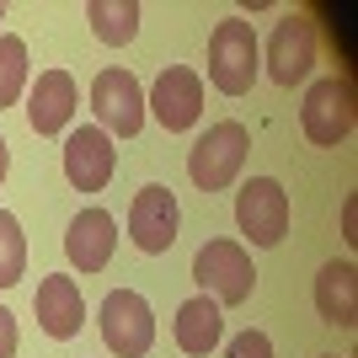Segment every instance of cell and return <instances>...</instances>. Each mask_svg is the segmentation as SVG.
<instances>
[{"label": "cell", "instance_id": "obj_6", "mask_svg": "<svg viewBox=\"0 0 358 358\" xmlns=\"http://www.w3.org/2000/svg\"><path fill=\"white\" fill-rule=\"evenodd\" d=\"M358 123V107H353V86L343 75H327L305 91V107H299V129L310 145H343Z\"/></svg>", "mask_w": 358, "mask_h": 358}, {"label": "cell", "instance_id": "obj_9", "mask_svg": "<svg viewBox=\"0 0 358 358\" xmlns=\"http://www.w3.org/2000/svg\"><path fill=\"white\" fill-rule=\"evenodd\" d=\"M177 224H182V209H177V193L150 182L139 187L134 203H129V241H134L145 257H161L177 246Z\"/></svg>", "mask_w": 358, "mask_h": 358}, {"label": "cell", "instance_id": "obj_5", "mask_svg": "<svg viewBox=\"0 0 358 358\" xmlns=\"http://www.w3.org/2000/svg\"><path fill=\"white\" fill-rule=\"evenodd\" d=\"M236 224L252 246H278L289 236V193L278 177H252L236 193Z\"/></svg>", "mask_w": 358, "mask_h": 358}, {"label": "cell", "instance_id": "obj_16", "mask_svg": "<svg viewBox=\"0 0 358 358\" xmlns=\"http://www.w3.org/2000/svg\"><path fill=\"white\" fill-rule=\"evenodd\" d=\"M315 310L327 327H353L358 321V268L353 262H327L315 273Z\"/></svg>", "mask_w": 358, "mask_h": 358}, {"label": "cell", "instance_id": "obj_22", "mask_svg": "<svg viewBox=\"0 0 358 358\" xmlns=\"http://www.w3.org/2000/svg\"><path fill=\"white\" fill-rule=\"evenodd\" d=\"M6 171H11V145L0 139V182H6Z\"/></svg>", "mask_w": 358, "mask_h": 358}, {"label": "cell", "instance_id": "obj_20", "mask_svg": "<svg viewBox=\"0 0 358 358\" xmlns=\"http://www.w3.org/2000/svg\"><path fill=\"white\" fill-rule=\"evenodd\" d=\"M224 358H273L268 331H257V327L236 331V337H230V348H224Z\"/></svg>", "mask_w": 358, "mask_h": 358}, {"label": "cell", "instance_id": "obj_15", "mask_svg": "<svg viewBox=\"0 0 358 358\" xmlns=\"http://www.w3.org/2000/svg\"><path fill=\"white\" fill-rule=\"evenodd\" d=\"M171 337H177V348H182L187 358H209L214 348H220V337H224L220 305H214L209 294L182 299V305H177V321H171Z\"/></svg>", "mask_w": 358, "mask_h": 358}, {"label": "cell", "instance_id": "obj_12", "mask_svg": "<svg viewBox=\"0 0 358 358\" xmlns=\"http://www.w3.org/2000/svg\"><path fill=\"white\" fill-rule=\"evenodd\" d=\"M32 315H38V327L54 337V343H70L80 337L86 327V299H80V284H75L70 273H48L38 294H32Z\"/></svg>", "mask_w": 358, "mask_h": 358}, {"label": "cell", "instance_id": "obj_7", "mask_svg": "<svg viewBox=\"0 0 358 358\" xmlns=\"http://www.w3.org/2000/svg\"><path fill=\"white\" fill-rule=\"evenodd\" d=\"M102 343L118 358H145L155 348V310L139 289H113L102 299Z\"/></svg>", "mask_w": 358, "mask_h": 358}, {"label": "cell", "instance_id": "obj_21", "mask_svg": "<svg viewBox=\"0 0 358 358\" xmlns=\"http://www.w3.org/2000/svg\"><path fill=\"white\" fill-rule=\"evenodd\" d=\"M16 343H22V331H16V315L0 305V358H16Z\"/></svg>", "mask_w": 358, "mask_h": 358}, {"label": "cell", "instance_id": "obj_4", "mask_svg": "<svg viewBox=\"0 0 358 358\" xmlns=\"http://www.w3.org/2000/svg\"><path fill=\"white\" fill-rule=\"evenodd\" d=\"M91 113L107 139H134L145 129V86L134 70H102L91 80Z\"/></svg>", "mask_w": 358, "mask_h": 358}, {"label": "cell", "instance_id": "obj_13", "mask_svg": "<svg viewBox=\"0 0 358 358\" xmlns=\"http://www.w3.org/2000/svg\"><path fill=\"white\" fill-rule=\"evenodd\" d=\"M118 252V220L107 209H80L64 230V257H70V268L80 273H102Z\"/></svg>", "mask_w": 358, "mask_h": 358}, {"label": "cell", "instance_id": "obj_19", "mask_svg": "<svg viewBox=\"0 0 358 358\" xmlns=\"http://www.w3.org/2000/svg\"><path fill=\"white\" fill-rule=\"evenodd\" d=\"M27 91V43L16 32H0V107H11Z\"/></svg>", "mask_w": 358, "mask_h": 358}, {"label": "cell", "instance_id": "obj_8", "mask_svg": "<svg viewBox=\"0 0 358 358\" xmlns=\"http://www.w3.org/2000/svg\"><path fill=\"white\" fill-rule=\"evenodd\" d=\"M145 113H155L166 134H182V129H193L203 118V75L187 70V64H166L155 75V86L145 96Z\"/></svg>", "mask_w": 358, "mask_h": 358}, {"label": "cell", "instance_id": "obj_1", "mask_svg": "<svg viewBox=\"0 0 358 358\" xmlns=\"http://www.w3.org/2000/svg\"><path fill=\"white\" fill-rule=\"evenodd\" d=\"M257 70H262V43H257V32L246 16H224L220 27H214L209 38V80L214 91H224V96H246L257 80Z\"/></svg>", "mask_w": 358, "mask_h": 358}, {"label": "cell", "instance_id": "obj_14", "mask_svg": "<svg viewBox=\"0 0 358 358\" xmlns=\"http://www.w3.org/2000/svg\"><path fill=\"white\" fill-rule=\"evenodd\" d=\"M315 64V27L310 16H284L268 38V75L278 86H299Z\"/></svg>", "mask_w": 358, "mask_h": 358}, {"label": "cell", "instance_id": "obj_11", "mask_svg": "<svg viewBox=\"0 0 358 358\" xmlns=\"http://www.w3.org/2000/svg\"><path fill=\"white\" fill-rule=\"evenodd\" d=\"M75 107H80V91H75V75L70 70H43L38 80L27 86V123H32V134H64L75 118Z\"/></svg>", "mask_w": 358, "mask_h": 358}, {"label": "cell", "instance_id": "obj_17", "mask_svg": "<svg viewBox=\"0 0 358 358\" xmlns=\"http://www.w3.org/2000/svg\"><path fill=\"white\" fill-rule=\"evenodd\" d=\"M86 22L96 32V43L123 48L139 32V0H86Z\"/></svg>", "mask_w": 358, "mask_h": 358}, {"label": "cell", "instance_id": "obj_18", "mask_svg": "<svg viewBox=\"0 0 358 358\" xmlns=\"http://www.w3.org/2000/svg\"><path fill=\"white\" fill-rule=\"evenodd\" d=\"M22 273H27V236L11 209H0V289L22 284Z\"/></svg>", "mask_w": 358, "mask_h": 358}, {"label": "cell", "instance_id": "obj_3", "mask_svg": "<svg viewBox=\"0 0 358 358\" xmlns=\"http://www.w3.org/2000/svg\"><path fill=\"white\" fill-rule=\"evenodd\" d=\"M193 284L214 299V305H246L257 289V268L241 241H203L193 257Z\"/></svg>", "mask_w": 358, "mask_h": 358}, {"label": "cell", "instance_id": "obj_10", "mask_svg": "<svg viewBox=\"0 0 358 358\" xmlns=\"http://www.w3.org/2000/svg\"><path fill=\"white\" fill-rule=\"evenodd\" d=\"M113 171H118V150H113V139H107L96 123L70 129V139H64V177H70V187H80V193H102L107 182H113Z\"/></svg>", "mask_w": 358, "mask_h": 358}, {"label": "cell", "instance_id": "obj_2", "mask_svg": "<svg viewBox=\"0 0 358 358\" xmlns=\"http://www.w3.org/2000/svg\"><path fill=\"white\" fill-rule=\"evenodd\" d=\"M246 150H252L246 123H236V118L209 123V134H198V145L187 150V177H193V187H203V193H224V187L241 177Z\"/></svg>", "mask_w": 358, "mask_h": 358}, {"label": "cell", "instance_id": "obj_23", "mask_svg": "<svg viewBox=\"0 0 358 358\" xmlns=\"http://www.w3.org/2000/svg\"><path fill=\"white\" fill-rule=\"evenodd\" d=\"M0 22H6V6H0Z\"/></svg>", "mask_w": 358, "mask_h": 358}]
</instances>
